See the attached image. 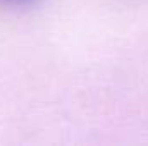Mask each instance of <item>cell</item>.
<instances>
[{
    "label": "cell",
    "mask_w": 148,
    "mask_h": 146,
    "mask_svg": "<svg viewBox=\"0 0 148 146\" xmlns=\"http://www.w3.org/2000/svg\"><path fill=\"white\" fill-rule=\"evenodd\" d=\"M9 2H16V3H29L33 0H9Z\"/></svg>",
    "instance_id": "1"
}]
</instances>
